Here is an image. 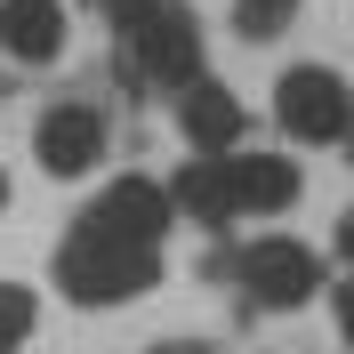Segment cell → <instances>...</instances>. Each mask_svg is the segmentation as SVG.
Masks as SVG:
<instances>
[{"mask_svg":"<svg viewBox=\"0 0 354 354\" xmlns=\"http://www.w3.org/2000/svg\"><path fill=\"white\" fill-rule=\"evenodd\" d=\"M274 121H282L298 145H346L354 137V88L330 65H290L274 81Z\"/></svg>","mask_w":354,"mask_h":354,"instance_id":"3","label":"cell"},{"mask_svg":"<svg viewBox=\"0 0 354 354\" xmlns=\"http://www.w3.org/2000/svg\"><path fill=\"white\" fill-rule=\"evenodd\" d=\"M32 322H41V298L24 282H0V354H17L24 338H32Z\"/></svg>","mask_w":354,"mask_h":354,"instance_id":"10","label":"cell"},{"mask_svg":"<svg viewBox=\"0 0 354 354\" xmlns=\"http://www.w3.org/2000/svg\"><path fill=\"white\" fill-rule=\"evenodd\" d=\"M290 17H298V0H234L242 41H274V32H290Z\"/></svg>","mask_w":354,"mask_h":354,"instance_id":"11","label":"cell"},{"mask_svg":"<svg viewBox=\"0 0 354 354\" xmlns=\"http://www.w3.org/2000/svg\"><path fill=\"white\" fill-rule=\"evenodd\" d=\"M0 209H8V177H0Z\"/></svg>","mask_w":354,"mask_h":354,"instance_id":"15","label":"cell"},{"mask_svg":"<svg viewBox=\"0 0 354 354\" xmlns=\"http://www.w3.org/2000/svg\"><path fill=\"white\" fill-rule=\"evenodd\" d=\"M225 169H234V209L242 218H282L298 201V161H282V153H225Z\"/></svg>","mask_w":354,"mask_h":354,"instance_id":"8","label":"cell"},{"mask_svg":"<svg viewBox=\"0 0 354 354\" xmlns=\"http://www.w3.org/2000/svg\"><path fill=\"white\" fill-rule=\"evenodd\" d=\"M153 354H209V346H153Z\"/></svg>","mask_w":354,"mask_h":354,"instance_id":"14","label":"cell"},{"mask_svg":"<svg viewBox=\"0 0 354 354\" xmlns=\"http://www.w3.org/2000/svg\"><path fill=\"white\" fill-rule=\"evenodd\" d=\"M169 201H177V218H194V225H234L242 218V209H234V169H225V153L185 161V169L169 177Z\"/></svg>","mask_w":354,"mask_h":354,"instance_id":"9","label":"cell"},{"mask_svg":"<svg viewBox=\"0 0 354 354\" xmlns=\"http://www.w3.org/2000/svg\"><path fill=\"white\" fill-rule=\"evenodd\" d=\"M177 225V201L169 185L153 177H121L88 201L73 234L57 242V290L73 306H129L161 282V242Z\"/></svg>","mask_w":354,"mask_h":354,"instance_id":"1","label":"cell"},{"mask_svg":"<svg viewBox=\"0 0 354 354\" xmlns=\"http://www.w3.org/2000/svg\"><path fill=\"white\" fill-rule=\"evenodd\" d=\"M234 282H242V298L266 306V314H290V306H306L314 290H330L322 282V258H314L306 242H290V234H258V242L234 258Z\"/></svg>","mask_w":354,"mask_h":354,"instance_id":"4","label":"cell"},{"mask_svg":"<svg viewBox=\"0 0 354 354\" xmlns=\"http://www.w3.org/2000/svg\"><path fill=\"white\" fill-rule=\"evenodd\" d=\"M338 250H346V266H354V209L338 218Z\"/></svg>","mask_w":354,"mask_h":354,"instance_id":"13","label":"cell"},{"mask_svg":"<svg viewBox=\"0 0 354 354\" xmlns=\"http://www.w3.org/2000/svg\"><path fill=\"white\" fill-rule=\"evenodd\" d=\"M32 153H41L48 177H88L105 161V113L97 105H48L32 121Z\"/></svg>","mask_w":354,"mask_h":354,"instance_id":"5","label":"cell"},{"mask_svg":"<svg viewBox=\"0 0 354 354\" xmlns=\"http://www.w3.org/2000/svg\"><path fill=\"white\" fill-rule=\"evenodd\" d=\"M0 48L17 65H57L65 57V0H0Z\"/></svg>","mask_w":354,"mask_h":354,"instance_id":"7","label":"cell"},{"mask_svg":"<svg viewBox=\"0 0 354 354\" xmlns=\"http://www.w3.org/2000/svg\"><path fill=\"white\" fill-rule=\"evenodd\" d=\"M330 306H338V338H346V354H354V282L330 290Z\"/></svg>","mask_w":354,"mask_h":354,"instance_id":"12","label":"cell"},{"mask_svg":"<svg viewBox=\"0 0 354 354\" xmlns=\"http://www.w3.org/2000/svg\"><path fill=\"white\" fill-rule=\"evenodd\" d=\"M105 17H113V57L137 81L169 88V97L201 81V24L185 0H105Z\"/></svg>","mask_w":354,"mask_h":354,"instance_id":"2","label":"cell"},{"mask_svg":"<svg viewBox=\"0 0 354 354\" xmlns=\"http://www.w3.org/2000/svg\"><path fill=\"white\" fill-rule=\"evenodd\" d=\"M177 129H185V145H194V153H234V145H242V129H250V113H242V97H234L225 81H209V73H201V81L177 88Z\"/></svg>","mask_w":354,"mask_h":354,"instance_id":"6","label":"cell"}]
</instances>
